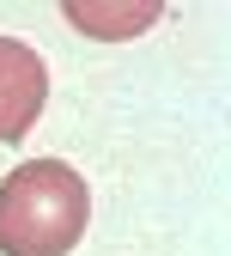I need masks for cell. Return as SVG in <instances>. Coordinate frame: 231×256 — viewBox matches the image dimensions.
<instances>
[{"mask_svg": "<svg viewBox=\"0 0 231 256\" xmlns=\"http://www.w3.org/2000/svg\"><path fill=\"white\" fill-rule=\"evenodd\" d=\"M91 196L61 158H30L0 183V250L6 256H67L85 238Z\"/></svg>", "mask_w": 231, "mask_h": 256, "instance_id": "cell-1", "label": "cell"}, {"mask_svg": "<svg viewBox=\"0 0 231 256\" xmlns=\"http://www.w3.org/2000/svg\"><path fill=\"white\" fill-rule=\"evenodd\" d=\"M43 98H49V68L43 55L18 43V37H0V140H24L43 116Z\"/></svg>", "mask_w": 231, "mask_h": 256, "instance_id": "cell-2", "label": "cell"}, {"mask_svg": "<svg viewBox=\"0 0 231 256\" xmlns=\"http://www.w3.org/2000/svg\"><path fill=\"white\" fill-rule=\"evenodd\" d=\"M158 18V6L152 0H140V6H85V0H73L67 6V24H79V30H91V37H134V30H146Z\"/></svg>", "mask_w": 231, "mask_h": 256, "instance_id": "cell-3", "label": "cell"}]
</instances>
